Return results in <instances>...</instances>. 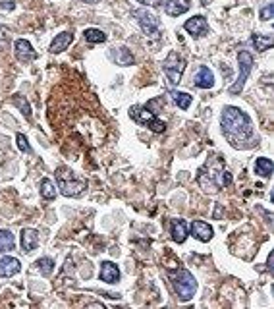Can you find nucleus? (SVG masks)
<instances>
[{
  "mask_svg": "<svg viewBox=\"0 0 274 309\" xmlns=\"http://www.w3.org/2000/svg\"><path fill=\"white\" fill-rule=\"evenodd\" d=\"M222 133L234 149H249L255 145V130L249 114L236 106H226L220 116Z\"/></svg>",
  "mask_w": 274,
  "mask_h": 309,
  "instance_id": "nucleus-1",
  "label": "nucleus"
},
{
  "mask_svg": "<svg viewBox=\"0 0 274 309\" xmlns=\"http://www.w3.org/2000/svg\"><path fill=\"white\" fill-rule=\"evenodd\" d=\"M197 184L205 193H217L222 188H228L232 184V174L226 168V162L220 155H211L207 162L203 164L197 172Z\"/></svg>",
  "mask_w": 274,
  "mask_h": 309,
  "instance_id": "nucleus-2",
  "label": "nucleus"
},
{
  "mask_svg": "<svg viewBox=\"0 0 274 309\" xmlns=\"http://www.w3.org/2000/svg\"><path fill=\"white\" fill-rule=\"evenodd\" d=\"M168 279L172 282V288L180 302H189L195 292H197V280L189 273L188 269H178V271H168Z\"/></svg>",
  "mask_w": 274,
  "mask_h": 309,
  "instance_id": "nucleus-3",
  "label": "nucleus"
},
{
  "mask_svg": "<svg viewBox=\"0 0 274 309\" xmlns=\"http://www.w3.org/2000/svg\"><path fill=\"white\" fill-rule=\"evenodd\" d=\"M56 182L60 193L64 197H79L85 192L87 184L83 178L75 176V172L70 170L68 166H60L56 170Z\"/></svg>",
  "mask_w": 274,
  "mask_h": 309,
  "instance_id": "nucleus-4",
  "label": "nucleus"
},
{
  "mask_svg": "<svg viewBox=\"0 0 274 309\" xmlns=\"http://www.w3.org/2000/svg\"><path fill=\"white\" fill-rule=\"evenodd\" d=\"M130 118L133 122L141 124L145 128L153 130L155 133H162L166 130V124L159 118V110H153V106L147 103L145 106L141 104H135L130 108Z\"/></svg>",
  "mask_w": 274,
  "mask_h": 309,
  "instance_id": "nucleus-5",
  "label": "nucleus"
},
{
  "mask_svg": "<svg viewBox=\"0 0 274 309\" xmlns=\"http://www.w3.org/2000/svg\"><path fill=\"white\" fill-rule=\"evenodd\" d=\"M238 64H240V74H238L236 83L230 85V89H228L230 95H238V93L244 89V85H246L247 77H249L251 70H253V56H251V52L242 50V52L238 54Z\"/></svg>",
  "mask_w": 274,
  "mask_h": 309,
  "instance_id": "nucleus-6",
  "label": "nucleus"
},
{
  "mask_svg": "<svg viewBox=\"0 0 274 309\" xmlns=\"http://www.w3.org/2000/svg\"><path fill=\"white\" fill-rule=\"evenodd\" d=\"M162 68H164V74L168 77V83H170V85H178L180 79H182L184 70H186V60L182 58L178 52H174L172 50V52L166 56Z\"/></svg>",
  "mask_w": 274,
  "mask_h": 309,
  "instance_id": "nucleus-7",
  "label": "nucleus"
},
{
  "mask_svg": "<svg viewBox=\"0 0 274 309\" xmlns=\"http://www.w3.org/2000/svg\"><path fill=\"white\" fill-rule=\"evenodd\" d=\"M131 14L137 19V23L141 25V29H143V33L147 37H157V35H159L160 21L157 15L151 14V12L145 10V8H137V10H133Z\"/></svg>",
  "mask_w": 274,
  "mask_h": 309,
  "instance_id": "nucleus-8",
  "label": "nucleus"
},
{
  "mask_svg": "<svg viewBox=\"0 0 274 309\" xmlns=\"http://www.w3.org/2000/svg\"><path fill=\"white\" fill-rule=\"evenodd\" d=\"M14 52H15V58L19 60L21 64H29V62H33V60L37 58V52H35V48L31 46L29 41L25 39H17L14 43Z\"/></svg>",
  "mask_w": 274,
  "mask_h": 309,
  "instance_id": "nucleus-9",
  "label": "nucleus"
},
{
  "mask_svg": "<svg viewBox=\"0 0 274 309\" xmlns=\"http://www.w3.org/2000/svg\"><path fill=\"white\" fill-rule=\"evenodd\" d=\"M184 29L188 31L189 35H193L195 39H199V37H205L209 33V23L203 15H195V17H189L184 23Z\"/></svg>",
  "mask_w": 274,
  "mask_h": 309,
  "instance_id": "nucleus-10",
  "label": "nucleus"
},
{
  "mask_svg": "<svg viewBox=\"0 0 274 309\" xmlns=\"http://www.w3.org/2000/svg\"><path fill=\"white\" fill-rule=\"evenodd\" d=\"M19 271H21V263L17 257L6 255L0 259V277H14Z\"/></svg>",
  "mask_w": 274,
  "mask_h": 309,
  "instance_id": "nucleus-11",
  "label": "nucleus"
},
{
  "mask_svg": "<svg viewBox=\"0 0 274 309\" xmlns=\"http://www.w3.org/2000/svg\"><path fill=\"white\" fill-rule=\"evenodd\" d=\"M193 85L199 89H211L215 85V75L211 72V68L207 66H201L195 74V79H193Z\"/></svg>",
  "mask_w": 274,
  "mask_h": 309,
  "instance_id": "nucleus-12",
  "label": "nucleus"
},
{
  "mask_svg": "<svg viewBox=\"0 0 274 309\" xmlns=\"http://www.w3.org/2000/svg\"><path fill=\"white\" fill-rule=\"evenodd\" d=\"M191 236H195L199 242H211L215 232H213L211 224H207L203 221H193V224H191Z\"/></svg>",
  "mask_w": 274,
  "mask_h": 309,
  "instance_id": "nucleus-13",
  "label": "nucleus"
},
{
  "mask_svg": "<svg viewBox=\"0 0 274 309\" xmlns=\"http://www.w3.org/2000/svg\"><path fill=\"white\" fill-rule=\"evenodd\" d=\"M101 280L106 284H116L120 280V269L112 261H102L101 263Z\"/></svg>",
  "mask_w": 274,
  "mask_h": 309,
  "instance_id": "nucleus-14",
  "label": "nucleus"
},
{
  "mask_svg": "<svg viewBox=\"0 0 274 309\" xmlns=\"http://www.w3.org/2000/svg\"><path fill=\"white\" fill-rule=\"evenodd\" d=\"M110 58L120 66H131L133 64V54L128 46H114L110 48Z\"/></svg>",
  "mask_w": 274,
  "mask_h": 309,
  "instance_id": "nucleus-15",
  "label": "nucleus"
},
{
  "mask_svg": "<svg viewBox=\"0 0 274 309\" xmlns=\"http://www.w3.org/2000/svg\"><path fill=\"white\" fill-rule=\"evenodd\" d=\"M37 244H39V232L33 228H23L21 230V250L25 253H31L37 248Z\"/></svg>",
  "mask_w": 274,
  "mask_h": 309,
  "instance_id": "nucleus-16",
  "label": "nucleus"
},
{
  "mask_svg": "<svg viewBox=\"0 0 274 309\" xmlns=\"http://www.w3.org/2000/svg\"><path fill=\"white\" fill-rule=\"evenodd\" d=\"M170 234H172V240L176 244H184L186 238H188V222L184 221V219H176V221H172Z\"/></svg>",
  "mask_w": 274,
  "mask_h": 309,
  "instance_id": "nucleus-17",
  "label": "nucleus"
},
{
  "mask_svg": "<svg viewBox=\"0 0 274 309\" xmlns=\"http://www.w3.org/2000/svg\"><path fill=\"white\" fill-rule=\"evenodd\" d=\"M72 41H73V33H70V31H64V33H60V35H56V37H54V41L50 43V52L58 54V52L66 50V48L70 46V43H72Z\"/></svg>",
  "mask_w": 274,
  "mask_h": 309,
  "instance_id": "nucleus-18",
  "label": "nucleus"
},
{
  "mask_svg": "<svg viewBox=\"0 0 274 309\" xmlns=\"http://www.w3.org/2000/svg\"><path fill=\"white\" fill-rule=\"evenodd\" d=\"M189 10V0H166L164 12L168 15H182Z\"/></svg>",
  "mask_w": 274,
  "mask_h": 309,
  "instance_id": "nucleus-19",
  "label": "nucleus"
},
{
  "mask_svg": "<svg viewBox=\"0 0 274 309\" xmlns=\"http://www.w3.org/2000/svg\"><path fill=\"white\" fill-rule=\"evenodd\" d=\"M273 170H274V164L271 159L261 157V159L255 161V172H257L261 178H271L273 176Z\"/></svg>",
  "mask_w": 274,
  "mask_h": 309,
  "instance_id": "nucleus-20",
  "label": "nucleus"
},
{
  "mask_svg": "<svg viewBox=\"0 0 274 309\" xmlns=\"http://www.w3.org/2000/svg\"><path fill=\"white\" fill-rule=\"evenodd\" d=\"M170 97H172V101L176 106H180V110H188L189 104H191V95L188 93H184V91H170Z\"/></svg>",
  "mask_w": 274,
  "mask_h": 309,
  "instance_id": "nucleus-21",
  "label": "nucleus"
},
{
  "mask_svg": "<svg viewBox=\"0 0 274 309\" xmlns=\"http://www.w3.org/2000/svg\"><path fill=\"white\" fill-rule=\"evenodd\" d=\"M251 43L257 46V50L265 52V50H269V48L273 46V35H261V33H255V35H251Z\"/></svg>",
  "mask_w": 274,
  "mask_h": 309,
  "instance_id": "nucleus-22",
  "label": "nucleus"
},
{
  "mask_svg": "<svg viewBox=\"0 0 274 309\" xmlns=\"http://www.w3.org/2000/svg\"><path fill=\"white\" fill-rule=\"evenodd\" d=\"M15 240L14 234L10 230H0V253H6V251L14 250Z\"/></svg>",
  "mask_w": 274,
  "mask_h": 309,
  "instance_id": "nucleus-23",
  "label": "nucleus"
},
{
  "mask_svg": "<svg viewBox=\"0 0 274 309\" xmlns=\"http://www.w3.org/2000/svg\"><path fill=\"white\" fill-rule=\"evenodd\" d=\"M83 35H85L87 43L97 44V43H104V41H106V33L101 31V29H95V27H89V29H85L83 31Z\"/></svg>",
  "mask_w": 274,
  "mask_h": 309,
  "instance_id": "nucleus-24",
  "label": "nucleus"
},
{
  "mask_svg": "<svg viewBox=\"0 0 274 309\" xmlns=\"http://www.w3.org/2000/svg\"><path fill=\"white\" fill-rule=\"evenodd\" d=\"M41 197H44V199H54L56 197V188H54L50 178L41 180Z\"/></svg>",
  "mask_w": 274,
  "mask_h": 309,
  "instance_id": "nucleus-25",
  "label": "nucleus"
},
{
  "mask_svg": "<svg viewBox=\"0 0 274 309\" xmlns=\"http://www.w3.org/2000/svg\"><path fill=\"white\" fill-rule=\"evenodd\" d=\"M35 265H37V269L41 271L43 277H50L52 271H54V261H52L50 257H43V259H39Z\"/></svg>",
  "mask_w": 274,
  "mask_h": 309,
  "instance_id": "nucleus-26",
  "label": "nucleus"
},
{
  "mask_svg": "<svg viewBox=\"0 0 274 309\" xmlns=\"http://www.w3.org/2000/svg\"><path fill=\"white\" fill-rule=\"evenodd\" d=\"M12 104H15L19 110H21V114L25 118H31V106H29V103L21 97V95H15L14 99H12Z\"/></svg>",
  "mask_w": 274,
  "mask_h": 309,
  "instance_id": "nucleus-27",
  "label": "nucleus"
},
{
  "mask_svg": "<svg viewBox=\"0 0 274 309\" xmlns=\"http://www.w3.org/2000/svg\"><path fill=\"white\" fill-rule=\"evenodd\" d=\"M15 141H17V147L21 149L23 153L33 155V149H31V145H29V141H27V137H25L23 133H17V135H15Z\"/></svg>",
  "mask_w": 274,
  "mask_h": 309,
  "instance_id": "nucleus-28",
  "label": "nucleus"
},
{
  "mask_svg": "<svg viewBox=\"0 0 274 309\" xmlns=\"http://www.w3.org/2000/svg\"><path fill=\"white\" fill-rule=\"evenodd\" d=\"M10 43V29L6 25H0V50L6 48Z\"/></svg>",
  "mask_w": 274,
  "mask_h": 309,
  "instance_id": "nucleus-29",
  "label": "nucleus"
},
{
  "mask_svg": "<svg viewBox=\"0 0 274 309\" xmlns=\"http://www.w3.org/2000/svg\"><path fill=\"white\" fill-rule=\"evenodd\" d=\"M273 14H274L273 4L263 6V8H261V12H259V15H261V19H263V21H271V19H273Z\"/></svg>",
  "mask_w": 274,
  "mask_h": 309,
  "instance_id": "nucleus-30",
  "label": "nucleus"
},
{
  "mask_svg": "<svg viewBox=\"0 0 274 309\" xmlns=\"http://www.w3.org/2000/svg\"><path fill=\"white\" fill-rule=\"evenodd\" d=\"M137 2H141L143 6H153V8H159L162 4V0H137Z\"/></svg>",
  "mask_w": 274,
  "mask_h": 309,
  "instance_id": "nucleus-31",
  "label": "nucleus"
},
{
  "mask_svg": "<svg viewBox=\"0 0 274 309\" xmlns=\"http://www.w3.org/2000/svg\"><path fill=\"white\" fill-rule=\"evenodd\" d=\"M273 265H274V253H269V259H267V269H269V271H273Z\"/></svg>",
  "mask_w": 274,
  "mask_h": 309,
  "instance_id": "nucleus-32",
  "label": "nucleus"
},
{
  "mask_svg": "<svg viewBox=\"0 0 274 309\" xmlns=\"http://www.w3.org/2000/svg\"><path fill=\"white\" fill-rule=\"evenodd\" d=\"M14 2H2V8H4V10H14Z\"/></svg>",
  "mask_w": 274,
  "mask_h": 309,
  "instance_id": "nucleus-33",
  "label": "nucleus"
},
{
  "mask_svg": "<svg viewBox=\"0 0 274 309\" xmlns=\"http://www.w3.org/2000/svg\"><path fill=\"white\" fill-rule=\"evenodd\" d=\"M81 2H87V4H97V2H101V0H81Z\"/></svg>",
  "mask_w": 274,
  "mask_h": 309,
  "instance_id": "nucleus-34",
  "label": "nucleus"
}]
</instances>
